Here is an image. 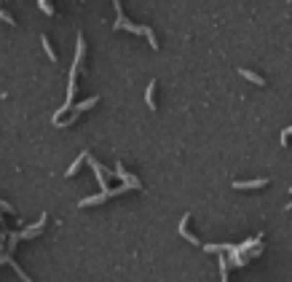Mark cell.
I'll return each instance as SVG.
<instances>
[{"instance_id": "1", "label": "cell", "mask_w": 292, "mask_h": 282, "mask_svg": "<svg viewBox=\"0 0 292 282\" xmlns=\"http://www.w3.org/2000/svg\"><path fill=\"white\" fill-rule=\"evenodd\" d=\"M46 218H48V215H40V220H38V223H32L30 229H24L22 234H19V236H14V239H30V236H38V234H40V229L46 226Z\"/></svg>"}, {"instance_id": "2", "label": "cell", "mask_w": 292, "mask_h": 282, "mask_svg": "<svg viewBox=\"0 0 292 282\" xmlns=\"http://www.w3.org/2000/svg\"><path fill=\"white\" fill-rule=\"evenodd\" d=\"M86 159H89V153H80L78 159H75L73 164H70V169H67V178H73V175L78 172V169H80V164H83V161H86Z\"/></svg>"}, {"instance_id": "3", "label": "cell", "mask_w": 292, "mask_h": 282, "mask_svg": "<svg viewBox=\"0 0 292 282\" xmlns=\"http://www.w3.org/2000/svg\"><path fill=\"white\" fill-rule=\"evenodd\" d=\"M239 73H241V75H244V78H246V81H252V83H258V86H265V78H260V75H255V73H249V70H244V67H241V70H239Z\"/></svg>"}, {"instance_id": "4", "label": "cell", "mask_w": 292, "mask_h": 282, "mask_svg": "<svg viewBox=\"0 0 292 282\" xmlns=\"http://www.w3.org/2000/svg\"><path fill=\"white\" fill-rule=\"evenodd\" d=\"M40 43H43V49H46L48 59H51V62H57V54H54V49H51V40H48L46 35H40Z\"/></svg>"}, {"instance_id": "5", "label": "cell", "mask_w": 292, "mask_h": 282, "mask_svg": "<svg viewBox=\"0 0 292 282\" xmlns=\"http://www.w3.org/2000/svg\"><path fill=\"white\" fill-rule=\"evenodd\" d=\"M268 180H249V183H233L236 188H258V185H265Z\"/></svg>"}, {"instance_id": "6", "label": "cell", "mask_w": 292, "mask_h": 282, "mask_svg": "<svg viewBox=\"0 0 292 282\" xmlns=\"http://www.w3.org/2000/svg\"><path fill=\"white\" fill-rule=\"evenodd\" d=\"M153 92H155V81H150V86H148V105H150V110H155V100H153Z\"/></svg>"}, {"instance_id": "7", "label": "cell", "mask_w": 292, "mask_h": 282, "mask_svg": "<svg viewBox=\"0 0 292 282\" xmlns=\"http://www.w3.org/2000/svg\"><path fill=\"white\" fill-rule=\"evenodd\" d=\"M38 6H40V11H46L48 17L54 14V8H51V0H38Z\"/></svg>"}, {"instance_id": "8", "label": "cell", "mask_w": 292, "mask_h": 282, "mask_svg": "<svg viewBox=\"0 0 292 282\" xmlns=\"http://www.w3.org/2000/svg\"><path fill=\"white\" fill-rule=\"evenodd\" d=\"M0 19H3V22H6V24H16V19H14V17H11V14H8V11H3V8H0Z\"/></svg>"}, {"instance_id": "9", "label": "cell", "mask_w": 292, "mask_h": 282, "mask_svg": "<svg viewBox=\"0 0 292 282\" xmlns=\"http://www.w3.org/2000/svg\"><path fill=\"white\" fill-rule=\"evenodd\" d=\"M287 134H292V127H290V129H284V134H281V143H284V137H287Z\"/></svg>"}]
</instances>
